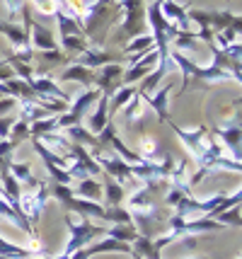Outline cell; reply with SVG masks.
<instances>
[{"label":"cell","instance_id":"cell-10","mask_svg":"<svg viewBox=\"0 0 242 259\" xmlns=\"http://www.w3.org/2000/svg\"><path fill=\"white\" fill-rule=\"evenodd\" d=\"M170 95H172V85H162L160 90H155L153 95H140V100L146 102L150 109L155 112V116L160 119L162 124L170 121V102H167L170 100Z\"/></svg>","mask_w":242,"mask_h":259},{"label":"cell","instance_id":"cell-23","mask_svg":"<svg viewBox=\"0 0 242 259\" xmlns=\"http://www.w3.org/2000/svg\"><path fill=\"white\" fill-rule=\"evenodd\" d=\"M104 237H114V240H119V242H126V245H131V242L138 237V228L133 226V223H128V226L104 228Z\"/></svg>","mask_w":242,"mask_h":259},{"label":"cell","instance_id":"cell-11","mask_svg":"<svg viewBox=\"0 0 242 259\" xmlns=\"http://www.w3.org/2000/svg\"><path fill=\"white\" fill-rule=\"evenodd\" d=\"M160 12H162V17H165L167 22L177 27V32H182V34L194 32V29H191L194 24L189 22V17H186V10L182 8V5H179V3H177V0H162Z\"/></svg>","mask_w":242,"mask_h":259},{"label":"cell","instance_id":"cell-27","mask_svg":"<svg viewBox=\"0 0 242 259\" xmlns=\"http://www.w3.org/2000/svg\"><path fill=\"white\" fill-rule=\"evenodd\" d=\"M61 46H63V51L66 54H82L85 49H87V39L82 36V34H78V36H61Z\"/></svg>","mask_w":242,"mask_h":259},{"label":"cell","instance_id":"cell-7","mask_svg":"<svg viewBox=\"0 0 242 259\" xmlns=\"http://www.w3.org/2000/svg\"><path fill=\"white\" fill-rule=\"evenodd\" d=\"M170 124V128H172L174 134L179 136V141L184 143V148L194 155V162L204 153H206V148H208V143H206V136H208V126H199L196 131H186V128H182L179 124H174V121H167Z\"/></svg>","mask_w":242,"mask_h":259},{"label":"cell","instance_id":"cell-21","mask_svg":"<svg viewBox=\"0 0 242 259\" xmlns=\"http://www.w3.org/2000/svg\"><path fill=\"white\" fill-rule=\"evenodd\" d=\"M136 92H138V90H136L133 85H119V88L109 95V114H112V112H121V109L128 104V100H131Z\"/></svg>","mask_w":242,"mask_h":259},{"label":"cell","instance_id":"cell-5","mask_svg":"<svg viewBox=\"0 0 242 259\" xmlns=\"http://www.w3.org/2000/svg\"><path fill=\"white\" fill-rule=\"evenodd\" d=\"M49 187L46 182H39V187L36 189H32V192H22L20 194V211H22V215L27 218V223L34 228L36 223H39V218H41V213H44V208H46V201H49Z\"/></svg>","mask_w":242,"mask_h":259},{"label":"cell","instance_id":"cell-36","mask_svg":"<svg viewBox=\"0 0 242 259\" xmlns=\"http://www.w3.org/2000/svg\"><path fill=\"white\" fill-rule=\"evenodd\" d=\"M15 104H17L15 97H0V116H5L10 109H15Z\"/></svg>","mask_w":242,"mask_h":259},{"label":"cell","instance_id":"cell-3","mask_svg":"<svg viewBox=\"0 0 242 259\" xmlns=\"http://www.w3.org/2000/svg\"><path fill=\"white\" fill-rule=\"evenodd\" d=\"M0 34L8 36L12 49V61H20V63H32L34 61V49L29 44V34L27 27L20 22H0Z\"/></svg>","mask_w":242,"mask_h":259},{"label":"cell","instance_id":"cell-37","mask_svg":"<svg viewBox=\"0 0 242 259\" xmlns=\"http://www.w3.org/2000/svg\"><path fill=\"white\" fill-rule=\"evenodd\" d=\"M10 78H15V73L8 66V61H5V63H0V82H5V80H10Z\"/></svg>","mask_w":242,"mask_h":259},{"label":"cell","instance_id":"cell-33","mask_svg":"<svg viewBox=\"0 0 242 259\" xmlns=\"http://www.w3.org/2000/svg\"><path fill=\"white\" fill-rule=\"evenodd\" d=\"M34 58L41 61V63H54V66H58V63L66 61V56H63L61 49H56V51H34Z\"/></svg>","mask_w":242,"mask_h":259},{"label":"cell","instance_id":"cell-31","mask_svg":"<svg viewBox=\"0 0 242 259\" xmlns=\"http://www.w3.org/2000/svg\"><path fill=\"white\" fill-rule=\"evenodd\" d=\"M29 124L27 121H22V119H17L15 124H12V128H10V141L17 146V143H22L24 138H29Z\"/></svg>","mask_w":242,"mask_h":259},{"label":"cell","instance_id":"cell-16","mask_svg":"<svg viewBox=\"0 0 242 259\" xmlns=\"http://www.w3.org/2000/svg\"><path fill=\"white\" fill-rule=\"evenodd\" d=\"M58 80H61V82H80L85 88H92L94 70H90V68H85V66H78V63L70 61L68 66H66V70L58 75Z\"/></svg>","mask_w":242,"mask_h":259},{"label":"cell","instance_id":"cell-17","mask_svg":"<svg viewBox=\"0 0 242 259\" xmlns=\"http://www.w3.org/2000/svg\"><path fill=\"white\" fill-rule=\"evenodd\" d=\"M107 124H109V97H107V95H100L97 109L92 112V116H90V121H87L85 128H87L92 136H100Z\"/></svg>","mask_w":242,"mask_h":259},{"label":"cell","instance_id":"cell-14","mask_svg":"<svg viewBox=\"0 0 242 259\" xmlns=\"http://www.w3.org/2000/svg\"><path fill=\"white\" fill-rule=\"evenodd\" d=\"M73 63L90 68V70H97V68L107 66V63H116V56L107 54V51H102V49H92V46H87L82 54H78V56H75V61H73Z\"/></svg>","mask_w":242,"mask_h":259},{"label":"cell","instance_id":"cell-20","mask_svg":"<svg viewBox=\"0 0 242 259\" xmlns=\"http://www.w3.org/2000/svg\"><path fill=\"white\" fill-rule=\"evenodd\" d=\"M102 196H104L102 206H121L124 199H126V189H124V184L107 177V182H102Z\"/></svg>","mask_w":242,"mask_h":259},{"label":"cell","instance_id":"cell-26","mask_svg":"<svg viewBox=\"0 0 242 259\" xmlns=\"http://www.w3.org/2000/svg\"><path fill=\"white\" fill-rule=\"evenodd\" d=\"M104 221H112L114 226H128L133 223V218L124 206H104Z\"/></svg>","mask_w":242,"mask_h":259},{"label":"cell","instance_id":"cell-22","mask_svg":"<svg viewBox=\"0 0 242 259\" xmlns=\"http://www.w3.org/2000/svg\"><path fill=\"white\" fill-rule=\"evenodd\" d=\"M54 17H56V22H58V36H78V34H82V22L73 20L70 15H66V12H61V10H54Z\"/></svg>","mask_w":242,"mask_h":259},{"label":"cell","instance_id":"cell-12","mask_svg":"<svg viewBox=\"0 0 242 259\" xmlns=\"http://www.w3.org/2000/svg\"><path fill=\"white\" fill-rule=\"evenodd\" d=\"M213 131V136H218L220 141H223V146L228 148L232 153V160L235 162H240V124H228V126H213L211 128Z\"/></svg>","mask_w":242,"mask_h":259},{"label":"cell","instance_id":"cell-39","mask_svg":"<svg viewBox=\"0 0 242 259\" xmlns=\"http://www.w3.org/2000/svg\"><path fill=\"white\" fill-rule=\"evenodd\" d=\"M133 259H140V257H136V254H133Z\"/></svg>","mask_w":242,"mask_h":259},{"label":"cell","instance_id":"cell-32","mask_svg":"<svg viewBox=\"0 0 242 259\" xmlns=\"http://www.w3.org/2000/svg\"><path fill=\"white\" fill-rule=\"evenodd\" d=\"M184 196H189L186 189H182V187H172V184H170V189H167V194H165V206L174 211V208H177V203L182 201Z\"/></svg>","mask_w":242,"mask_h":259},{"label":"cell","instance_id":"cell-40","mask_svg":"<svg viewBox=\"0 0 242 259\" xmlns=\"http://www.w3.org/2000/svg\"><path fill=\"white\" fill-rule=\"evenodd\" d=\"M114 3H121V0H114Z\"/></svg>","mask_w":242,"mask_h":259},{"label":"cell","instance_id":"cell-25","mask_svg":"<svg viewBox=\"0 0 242 259\" xmlns=\"http://www.w3.org/2000/svg\"><path fill=\"white\" fill-rule=\"evenodd\" d=\"M153 49V36L150 34H136L126 41V46L121 49L124 56H131V54H140V51H150Z\"/></svg>","mask_w":242,"mask_h":259},{"label":"cell","instance_id":"cell-18","mask_svg":"<svg viewBox=\"0 0 242 259\" xmlns=\"http://www.w3.org/2000/svg\"><path fill=\"white\" fill-rule=\"evenodd\" d=\"M73 196L87 199V201H100L102 199V182H97V177H85L73 189Z\"/></svg>","mask_w":242,"mask_h":259},{"label":"cell","instance_id":"cell-38","mask_svg":"<svg viewBox=\"0 0 242 259\" xmlns=\"http://www.w3.org/2000/svg\"><path fill=\"white\" fill-rule=\"evenodd\" d=\"M186 259H194V257H186ZM196 259H211V257H196Z\"/></svg>","mask_w":242,"mask_h":259},{"label":"cell","instance_id":"cell-4","mask_svg":"<svg viewBox=\"0 0 242 259\" xmlns=\"http://www.w3.org/2000/svg\"><path fill=\"white\" fill-rule=\"evenodd\" d=\"M32 148H34V153L39 158L44 160V167H46L49 177L56 182V184H66V187H73V177L68 175V158H63V155H58L54 150H49L39 138L32 136Z\"/></svg>","mask_w":242,"mask_h":259},{"label":"cell","instance_id":"cell-28","mask_svg":"<svg viewBox=\"0 0 242 259\" xmlns=\"http://www.w3.org/2000/svg\"><path fill=\"white\" fill-rule=\"evenodd\" d=\"M213 221H218L223 228H240V203L237 206H230V208H225V211H220V213L213 215Z\"/></svg>","mask_w":242,"mask_h":259},{"label":"cell","instance_id":"cell-15","mask_svg":"<svg viewBox=\"0 0 242 259\" xmlns=\"http://www.w3.org/2000/svg\"><path fill=\"white\" fill-rule=\"evenodd\" d=\"M138 158L143 162H160L165 155H167V150L160 146V141L155 138V136H143L138 141Z\"/></svg>","mask_w":242,"mask_h":259},{"label":"cell","instance_id":"cell-6","mask_svg":"<svg viewBox=\"0 0 242 259\" xmlns=\"http://www.w3.org/2000/svg\"><path fill=\"white\" fill-rule=\"evenodd\" d=\"M90 155H92V160L100 165V169H102L109 180L119 182V184H128V182L133 180V177H131V165L124 162L119 155H114V153H104L100 148L90 150Z\"/></svg>","mask_w":242,"mask_h":259},{"label":"cell","instance_id":"cell-35","mask_svg":"<svg viewBox=\"0 0 242 259\" xmlns=\"http://www.w3.org/2000/svg\"><path fill=\"white\" fill-rule=\"evenodd\" d=\"M15 124V119L12 116H0V141H10V128Z\"/></svg>","mask_w":242,"mask_h":259},{"label":"cell","instance_id":"cell-1","mask_svg":"<svg viewBox=\"0 0 242 259\" xmlns=\"http://www.w3.org/2000/svg\"><path fill=\"white\" fill-rule=\"evenodd\" d=\"M160 5L162 0H153L148 8H146V20L150 24V36H153V49L160 54V58H167L170 56V44L174 41L177 36V27L170 24L160 12Z\"/></svg>","mask_w":242,"mask_h":259},{"label":"cell","instance_id":"cell-29","mask_svg":"<svg viewBox=\"0 0 242 259\" xmlns=\"http://www.w3.org/2000/svg\"><path fill=\"white\" fill-rule=\"evenodd\" d=\"M121 112H124V116H126L128 124H131V121H136V119H140V114H143V100H140L138 92L128 100V104L121 109Z\"/></svg>","mask_w":242,"mask_h":259},{"label":"cell","instance_id":"cell-34","mask_svg":"<svg viewBox=\"0 0 242 259\" xmlns=\"http://www.w3.org/2000/svg\"><path fill=\"white\" fill-rule=\"evenodd\" d=\"M5 3V8L10 12V20L8 22H15L20 15H22V8H24V0H3Z\"/></svg>","mask_w":242,"mask_h":259},{"label":"cell","instance_id":"cell-8","mask_svg":"<svg viewBox=\"0 0 242 259\" xmlns=\"http://www.w3.org/2000/svg\"><path fill=\"white\" fill-rule=\"evenodd\" d=\"M124 68L126 66H121V63H107V66L97 68V70H94V82H92V85H97L94 90H100L102 95L109 97V95L119 88L116 82L124 75Z\"/></svg>","mask_w":242,"mask_h":259},{"label":"cell","instance_id":"cell-9","mask_svg":"<svg viewBox=\"0 0 242 259\" xmlns=\"http://www.w3.org/2000/svg\"><path fill=\"white\" fill-rule=\"evenodd\" d=\"M32 92L36 95V100H61V102H70L68 92L61 90L56 80L51 75H34V80L29 82Z\"/></svg>","mask_w":242,"mask_h":259},{"label":"cell","instance_id":"cell-30","mask_svg":"<svg viewBox=\"0 0 242 259\" xmlns=\"http://www.w3.org/2000/svg\"><path fill=\"white\" fill-rule=\"evenodd\" d=\"M8 63H12V73H15V78L24 80L27 85L34 80V66H32V63H20V61H12V58H8Z\"/></svg>","mask_w":242,"mask_h":259},{"label":"cell","instance_id":"cell-24","mask_svg":"<svg viewBox=\"0 0 242 259\" xmlns=\"http://www.w3.org/2000/svg\"><path fill=\"white\" fill-rule=\"evenodd\" d=\"M8 169H10L12 177L20 182V184H22V182H27V184H29L32 189H36V184H39V182L34 180V175H32V167H29V162H12V160H10V162H8Z\"/></svg>","mask_w":242,"mask_h":259},{"label":"cell","instance_id":"cell-2","mask_svg":"<svg viewBox=\"0 0 242 259\" xmlns=\"http://www.w3.org/2000/svg\"><path fill=\"white\" fill-rule=\"evenodd\" d=\"M66 226L70 230V240H68V245H66V249H63L66 257H70L75 249L92 245L94 237L104 235V226H94V223H90V218H85L80 213H73V211L66 213Z\"/></svg>","mask_w":242,"mask_h":259},{"label":"cell","instance_id":"cell-19","mask_svg":"<svg viewBox=\"0 0 242 259\" xmlns=\"http://www.w3.org/2000/svg\"><path fill=\"white\" fill-rule=\"evenodd\" d=\"M63 136L68 138L70 143H75V146H82V148H100V141H97V136H92L85 126H70V128H63Z\"/></svg>","mask_w":242,"mask_h":259},{"label":"cell","instance_id":"cell-13","mask_svg":"<svg viewBox=\"0 0 242 259\" xmlns=\"http://www.w3.org/2000/svg\"><path fill=\"white\" fill-rule=\"evenodd\" d=\"M191 80L196 85H218V82H235L230 73L220 70L216 66H196L191 73Z\"/></svg>","mask_w":242,"mask_h":259}]
</instances>
